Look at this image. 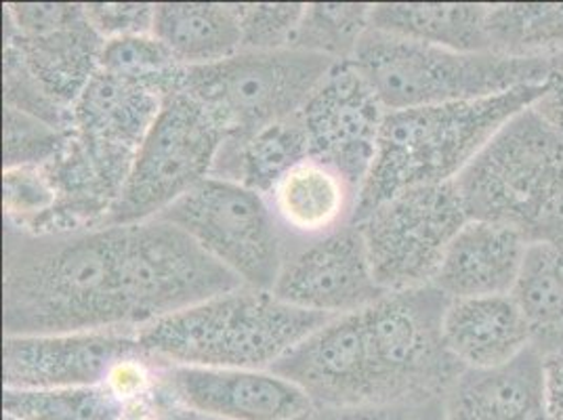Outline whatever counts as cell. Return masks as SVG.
<instances>
[{
  "mask_svg": "<svg viewBox=\"0 0 563 420\" xmlns=\"http://www.w3.org/2000/svg\"><path fill=\"white\" fill-rule=\"evenodd\" d=\"M490 51L507 57L563 53V4H490Z\"/></svg>",
  "mask_w": 563,
  "mask_h": 420,
  "instance_id": "4316f807",
  "label": "cell"
},
{
  "mask_svg": "<svg viewBox=\"0 0 563 420\" xmlns=\"http://www.w3.org/2000/svg\"><path fill=\"white\" fill-rule=\"evenodd\" d=\"M471 221L528 244L563 240V135L534 108L511 118L456 179Z\"/></svg>",
  "mask_w": 563,
  "mask_h": 420,
  "instance_id": "277c9868",
  "label": "cell"
},
{
  "mask_svg": "<svg viewBox=\"0 0 563 420\" xmlns=\"http://www.w3.org/2000/svg\"><path fill=\"white\" fill-rule=\"evenodd\" d=\"M163 101L158 95L99 70L71 106V133L117 200Z\"/></svg>",
  "mask_w": 563,
  "mask_h": 420,
  "instance_id": "5bb4252c",
  "label": "cell"
},
{
  "mask_svg": "<svg viewBox=\"0 0 563 420\" xmlns=\"http://www.w3.org/2000/svg\"><path fill=\"white\" fill-rule=\"evenodd\" d=\"M221 145V131L198 101L184 91L168 95L106 225H135L161 217L211 177Z\"/></svg>",
  "mask_w": 563,
  "mask_h": 420,
  "instance_id": "30bf717a",
  "label": "cell"
},
{
  "mask_svg": "<svg viewBox=\"0 0 563 420\" xmlns=\"http://www.w3.org/2000/svg\"><path fill=\"white\" fill-rule=\"evenodd\" d=\"M272 292L286 305L330 318L362 311L387 295L376 284L357 223L288 248Z\"/></svg>",
  "mask_w": 563,
  "mask_h": 420,
  "instance_id": "7c38bea8",
  "label": "cell"
},
{
  "mask_svg": "<svg viewBox=\"0 0 563 420\" xmlns=\"http://www.w3.org/2000/svg\"><path fill=\"white\" fill-rule=\"evenodd\" d=\"M446 295L435 286L387 292L360 311L373 408L446 399L465 368L444 339Z\"/></svg>",
  "mask_w": 563,
  "mask_h": 420,
  "instance_id": "8992f818",
  "label": "cell"
},
{
  "mask_svg": "<svg viewBox=\"0 0 563 420\" xmlns=\"http://www.w3.org/2000/svg\"><path fill=\"white\" fill-rule=\"evenodd\" d=\"M122 228L126 295L137 330L244 286L161 217Z\"/></svg>",
  "mask_w": 563,
  "mask_h": 420,
  "instance_id": "8fae6325",
  "label": "cell"
},
{
  "mask_svg": "<svg viewBox=\"0 0 563 420\" xmlns=\"http://www.w3.org/2000/svg\"><path fill=\"white\" fill-rule=\"evenodd\" d=\"M352 64L387 112L542 85L555 70L553 59L547 57H507L493 51L459 53L371 27L357 43Z\"/></svg>",
  "mask_w": 563,
  "mask_h": 420,
  "instance_id": "5b68a950",
  "label": "cell"
},
{
  "mask_svg": "<svg viewBox=\"0 0 563 420\" xmlns=\"http://www.w3.org/2000/svg\"><path fill=\"white\" fill-rule=\"evenodd\" d=\"M309 158L301 114L282 120L244 141H223L211 177L267 196L282 177Z\"/></svg>",
  "mask_w": 563,
  "mask_h": 420,
  "instance_id": "d4e9b609",
  "label": "cell"
},
{
  "mask_svg": "<svg viewBox=\"0 0 563 420\" xmlns=\"http://www.w3.org/2000/svg\"><path fill=\"white\" fill-rule=\"evenodd\" d=\"M103 43L106 41L89 24L87 13L82 20L41 36L4 34V45L20 53L25 68L32 71L48 97L68 110L99 71Z\"/></svg>",
  "mask_w": 563,
  "mask_h": 420,
  "instance_id": "7402d4cb",
  "label": "cell"
},
{
  "mask_svg": "<svg viewBox=\"0 0 563 420\" xmlns=\"http://www.w3.org/2000/svg\"><path fill=\"white\" fill-rule=\"evenodd\" d=\"M528 242L486 221H467L448 248L433 281L448 299L511 295Z\"/></svg>",
  "mask_w": 563,
  "mask_h": 420,
  "instance_id": "d6986e66",
  "label": "cell"
},
{
  "mask_svg": "<svg viewBox=\"0 0 563 420\" xmlns=\"http://www.w3.org/2000/svg\"><path fill=\"white\" fill-rule=\"evenodd\" d=\"M330 316L242 286L137 330L141 350L166 366L269 371Z\"/></svg>",
  "mask_w": 563,
  "mask_h": 420,
  "instance_id": "3957f363",
  "label": "cell"
},
{
  "mask_svg": "<svg viewBox=\"0 0 563 420\" xmlns=\"http://www.w3.org/2000/svg\"><path fill=\"white\" fill-rule=\"evenodd\" d=\"M85 18V4L68 2H7L4 34L41 36Z\"/></svg>",
  "mask_w": 563,
  "mask_h": 420,
  "instance_id": "e575fe53",
  "label": "cell"
},
{
  "mask_svg": "<svg viewBox=\"0 0 563 420\" xmlns=\"http://www.w3.org/2000/svg\"><path fill=\"white\" fill-rule=\"evenodd\" d=\"M542 91L544 82L479 99L387 112L353 223L404 189L456 181L494 135L532 108Z\"/></svg>",
  "mask_w": 563,
  "mask_h": 420,
  "instance_id": "7a4b0ae2",
  "label": "cell"
},
{
  "mask_svg": "<svg viewBox=\"0 0 563 420\" xmlns=\"http://www.w3.org/2000/svg\"><path fill=\"white\" fill-rule=\"evenodd\" d=\"M186 68L223 62L242 51L235 4L163 2L156 4L154 32Z\"/></svg>",
  "mask_w": 563,
  "mask_h": 420,
  "instance_id": "cb8c5ba5",
  "label": "cell"
},
{
  "mask_svg": "<svg viewBox=\"0 0 563 420\" xmlns=\"http://www.w3.org/2000/svg\"><path fill=\"white\" fill-rule=\"evenodd\" d=\"M269 371L297 385L316 412L373 408L360 311L313 330Z\"/></svg>",
  "mask_w": 563,
  "mask_h": 420,
  "instance_id": "2e32d148",
  "label": "cell"
},
{
  "mask_svg": "<svg viewBox=\"0 0 563 420\" xmlns=\"http://www.w3.org/2000/svg\"><path fill=\"white\" fill-rule=\"evenodd\" d=\"M490 4H371V30L459 53L490 51Z\"/></svg>",
  "mask_w": 563,
  "mask_h": 420,
  "instance_id": "603a6c76",
  "label": "cell"
},
{
  "mask_svg": "<svg viewBox=\"0 0 563 420\" xmlns=\"http://www.w3.org/2000/svg\"><path fill=\"white\" fill-rule=\"evenodd\" d=\"M4 223L32 230L55 207V191L43 166H20L2 173Z\"/></svg>",
  "mask_w": 563,
  "mask_h": 420,
  "instance_id": "d6a6232c",
  "label": "cell"
},
{
  "mask_svg": "<svg viewBox=\"0 0 563 420\" xmlns=\"http://www.w3.org/2000/svg\"><path fill=\"white\" fill-rule=\"evenodd\" d=\"M137 350V332L131 330L4 336V389L41 391L103 385L110 366Z\"/></svg>",
  "mask_w": 563,
  "mask_h": 420,
  "instance_id": "9a60e30c",
  "label": "cell"
},
{
  "mask_svg": "<svg viewBox=\"0 0 563 420\" xmlns=\"http://www.w3.org/2000/svg\"><path fill=\"white\" fill-rule=\"evenodd\" d=\"M161 219L184 230L244 286L274 290L288 242L265 196L235 181L209 177Z\"/></svg>",
  "mask_w": 563,
  "mask_h": 420,
  "instance_id": "ba28073f",
  "label": "cell"
},
{
  "mask_svg": "<svg viewBox=\"0 0 563 420\" xmlns=\"http://www.w3.org/2000/svg\"><path fill=\"white\" fill-rule=\"evenodd\" d=\"M371 27V4H307L292 48L324 55L332 62H352L357 43Z\"/></svg>",
  "mask_w": 563,
  "mask_h": 420,
  "instance_id": "f546056e",
  "label": "cell"
},
{
  "mask_svg": "<svg viewBox=\"0 0 563 420\" xmlns=\"http://www.w3.org/2000/svg\"><path fill=\"white\" fill-rule=\"evenodd\" d=\"M470 214L456 181L404 189L376 205L360 225L375 280L385 292L433 286L448 248Z\"/></svg>",
  "mask_w": 563,
  "mask_h": 420,
  "instance_id": "9c48e42d",
  "label": "cell"
},
{
  "mask_svg": "<svg viewBox=\"0 0 563 420\" xmlns=\"http://www.w3.org/2000/svg\"><path fill=\"white\" fill-rule=\"evenodd\" d=\"M553 59V64H555V68H562L563 66V53L562 55H558V57H551Z\"/></svg>",
  "mask_w": 563,
  "mask_h": 420,
  "instance_id": "b9f144b4",
  "label": "cell"
},
{
  "mask_svg": "<svg viewBox=\"0 0 563 420\" xmlns=\"http://www.w3.org/2000/svg\"><path fill=\"white\" fill-rule=\"evenodd\" d=\"M2 420H15V419H11V417H4V419Z\"/></svg>",
  "mask_w": 563,
  "mask_h": 420,
  "instance_id": "7bdbcfd3",
  "label": "cell"
},
{
  "mask_svg": "<svg viewBox=\"0 0 563 420\" xmlns=\"http://www.w3.org/2000/svg\"><path fill=\"white\" fill-rule=\"evenodd\" d=\"M163 366L165 364H161L143 350L126 353L110 366L103 387L117 397L120 404H126L131 399L147 396L161 385Z\"/></svg>",
  "mask_w": 563,
  "mask_h": 420,
  "instance_id": "8d00e7d4",
  "label": "cell"
},
{
  "mask_svg": "<svg viewBox=\"0 0 563 420\" xmlns=\"http://www.w3.org/2000/svg\"><path fill=\"white\" fill-rule=\"evenodd\" d=\"M99 70L166 99L184 91L188 68L154 34H135L106 41Z\"/></svg>",
  "mask_w": 563,
  "mask_h": 420,
  "instance_id": "83f0119b",
  "label": "cell"
},
{
  "mask_svg": "<svg viewBox=\"0 0 563 420\" xmlns=\"http://www.w3.org/2000/svg\"><path fill=\"white\" fill-rule=\"evenodd\" d=\"M336 64L301 48L240 51L188 68L184 93L202 106L223 141H244L301 114Z\"/></svg>",
  "mask_w": 563,
  "mask_h": 420,
  "instance_id": "52a82bcc",
  "label": "cell"
},
{
  "mask_svg": "<svg viewBox=\"0 0 563 420\" xmlns=\"http://www.w3.org/2000/svg\"><path fill=\"white\" fill-rule=\"evenodd\" d=\"M542 391L551 420H563V351L542 357Z\"/></svg>",
  "mask_w": 563,
  "mask_h": 420,
  "instance_id": "ab89813d",
  "label": "cell"
},
{
  "mask_svg": "<svg viewBox=\"0 0 563 420\" xmlns=\"http://www.w3.org/2000/svg\"><path fill=\"white\" fill-rule=\"evenodd\" d=\"M446 420H551L542 391V357L528 350L496 371H465L446 399Z\"/></svg>",
  "mask_w": 563,
  "mask_h": 420,
  "instance_id": "44dd1931",
  "label": "cell"
},
{
  "mask_svg": "<svg viewBox=\"0 0 563 420\" xmlns=\"http://www.w3.org/2000/svg\"><path fill=\"white\" fill-rule=\"evenodd\" d=\"M309 420H446V406H444V399H435V401L406 404V406L316 412Z\"/></svg>",
  "mask_w": 563,
  "mask_h": 420,
  "instance_id": "f35d334b",
  "label": "cell"
},
{
  "mask_svg": "<svg viewBox=\"0 0 563 420\" xmlns=\"http://www.w3.org/2000/svg\"><path fill=\"white\" fill-rule=\"evenodd\" d=\"M385 114L352 62H339L301 112L309 158L334 166L362 194L375 164Z\"/></svg>",
  "mask_w": 563,
  "mask_h": 420,
  "instance_id": "4fadbf2b",
  "label": "cell"
},
{
  "mask_svg": "<svg viewBox=\"0 0 563 420\" xmlns=\"http://www.w3.org/2000/svg\"><path fill=\"white\" fill-rule=\"evenodd\" d=\"M309 419H311V417H309ZM309 419H307V420H309ZM200 420H212V419H200Z\"/></svg>",
  "mask_w": 563,
  "mask_h": 420,
  "instance_id": "ee69618b",
  "label": "cell"
},
{
  "mask_svg": "<svg viewBox=\"0 0 563 420\" xmlns=\"http://www.w3.org/2000/svg\"><path fill=\"white\" fill-rule=\"evenodd\" d=\"M4 417L15 420H118L122 404L103 385L2 391Z\"/></svg>",
  "mask_w": 563,
  "mask_h": 420,
  "instance_id": "f1b7e54d",
  "label": "cell"
},
{
  "mask_svg": "<svg viewBox=\"0 0 563 420\" xmlns=\"http://www.w3.org/2000/svg\"><path fill=\"white\" fill-rule=\"evenodd\" d=\"M85 13L89 24L103 41H112L120 36L152 34L156 4L145 2H91L85 4Z\"/></svg>",
  "mask_w": 563,
  "mask_h": 420,
  "instance_id": "d590c367",
  "label": "cell"
},
{
  "mask_svg": "<svg viewBox=\"0 0 563 420\" xmlns=\"http://www.w3.org/2000/svg\"><path fill=\"white\" fill-rule=\"evenodd\" d=\"M444 339L465 371H496L532 350L530 332L511 295L450 299Z\"/></svg>",
  "mask_w": 563,
  "mask_h": 420,
  "instance_id": "ffe728a7",
  "label": "cell"
},
{
  "mask_svg": "<svg viewBox=\"0 0 563 420\" xmlns=\"http://www.w3.org/2000/svg\"><path fill=\"white\" fill-rule=\"evenodd\" d=\"M532 108L563 135V66L544 80V91Z\"/></svg>",
  "mask_w": 563,
  "mask_h": 420,
  "instance_id": "60d3db41",
  "label": "cell"
},
{
  "mask_svg": "<svg viewBox=\"0 0 563 420\" xmlns=\"http://www.w3.org/2000/svg\"><path fill=\"white\" fill-rule=\"evenodd\" d=\"M2 89L4 108H13L27 117L38 118L57 131H70L71 110L48 97L47 91L32 76V71L25 68L20 53L11 45H4L2 51Z\"/></svg>",
  "mask_w": 563,
  "mask_h": 420,
  "instance_id": "4dcf8cb0",
  "label": "cell"
},
{
  "mask_svg": "<svg viewBox=\"0 0 563 420\" xmlns=\"http://www.w3.org/2000/svg\"><path fill=\"white\" fill-rule=\"evenodd\" d=\"M196 412L186 408L177 397L173 396L161 378V385L147 396L131 399L122 404L118 420H200Z\"/></svg>",
  "mask_w": 563,
  "mask_h": 420,
  "instance_id": "74e56055",
  "label": "cell"
},
{
  "mask_svg": "<svg viewBox=\"0 0 563 420\" xmlns=\"http://www.w3.org/2000/svg\"><path fill=\"white\" fill-rule=\"evenodd\" d=\"M511 299L540 357L563 351V240L528 244Z\"/></svg>",
  "mask_w": 563,
  "mask_h": 420,
  "instance_id": "484cf974",
  "label": "cell"
},
{
  "mask_svg": "<svg viewBox=\"0 0 563 420\" xmlns=\"http://www.w3.org/2000/svg\"><path fill=\"white\" fill-rule=\"evenodd\" d=\"M307 4H235L242 51H276L288 48L303 20Z\"/></svg>",
  "mask_w": 563,
  "mask_h": 420,
  "instance_id": "836d02e7",
  "label": "cell"
},
{
  "mask_svg": "<svg viewBox=\"0 0 563 420\" xmlns=\"http://www.w3.org/2000/svg\"><path fill=\"white\" fill-rule=\"evenodd\" d=\"M265 198L292 248L353 223L360 189L334 166L307 158L290 168Z\"/></svg>",
  "mask_w": 563,
  "mask_h": 420,
  "instance_id": "ac0fdd59",
  "label": "cell"
},
{
  "mask_svg": "<svg viewBox=\"0 0 563 420\" xmlns=\"http://www.w3.org/2000/svg\"><path fill=\"white\" fill-rule=\"evenodd\" d=\"M68 133V131H66ZM64 131L53 129L38 118L27 117L13 108H4L2 114V168H20V166H43L47 164L62 147Z\"/></svg>",
  "mask_w": 563,
  "mask_h": 420,
  "instance_id": "1f68e13d",
  "label": "cell"
},
{
  "mask_svg": "<svg viewBox=\"0 0 563 420\" xmlns=\"http://www.w3.org/2000/svg\"><path fill=\"white\" fill-rule=\"evenodd\" d=\"M163 383L186 408L212 420H307L309 397L272 371L163 366Z\"/></svg>",
  "mask_w": 563,
  "mask_h": 420,
  "instance_id": "e0dca14e",
  "label": "cell"
},
{
  "mask_svg": "<svg viewBox=\"0 0 563 420\" xmlns=\"http://www.w3.org/2000/svg\"><path fill=\"white\" fill-rule=\"evenodd\" d=\"M4 336L137 332L124 278V228L32 234L4 223Z\"/></svg>",
  "mask_w": 563,
  "mask_h": 420,
  "instance_id": "6da1fadb",
  "label": "cell"
}]
</instances>
